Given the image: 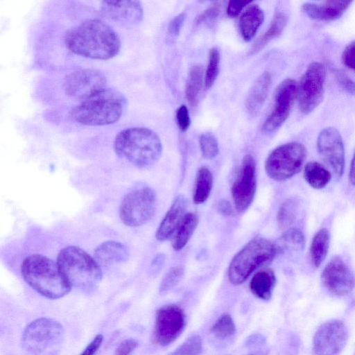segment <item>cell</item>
I'll return each instance as SVG.
<instances>
[{"label": "cell", "instance_id": "obj_36", "mask_svg": "<svg viewBox=\"0 0 355 355\" xmlns=\"http://www.w3.org/2000/svg\"><path fill=\"white\" fill-rule=\"evenodd\" d=\"M199 144L201 153L205 158L211 159L218 154V141L212 133L202 134L200 137Z\"/></svg>", "mask_w": 355, "mask_h": 355}, {"label": "cell", "instance_id": "obj_32", "mask_svg": "<svg viewBox=\"0 0 355 355\" xmlns=\"http://www.w3.org/2000/svg\"><path fill=\"white\" fill-rule=\"evenodd\" d=\"M236 331L234 322L228 313L220 315L211 328V333L220 340L232 338L236 334Z\"/></svg>", "mask_w": 355, "mask_h": 355}, {"label": "cell", "instance_id": "obj_33", "mask_svg": "<svg viewBox=\"0 0 355 355\" xmlns=\"http://www.w3.org/2000/svg\"><path fill=\"white\" fill-rule=\"evenodd\" d=\"M297 210V203L293 199H288L280 206L277 216L279 227L288 229L295 221Z\"/></svg>", "mask_w": 355, "mask_h": 355}, {"label": "cell", "instance_id": "obj_25", "mask_svg": "<svg viewBox=\"0 0 355 355\" xmlns=\"http://www.w3.org/2000/svg\"><path fill=\"white\" fill-rule=\"evenodd\" d=\"M288 21L287 15L284 11L275 13L269 28L254 44L249 54L254 55L260 51L268 42L282 34Z\"/></svg>", "mask_w": 355, "mask_h": 355}, {"label": "cell", "instance_id": "obj_41", "mask_svg": "<svg viewBox=\"0 0 355 355\" xmlns=\"http://www.w3.org/2000/svg\"><path fill=\"white\" fill-rule=\"evenodd\" d=\"M342 61L347 67L355 70V40L347 45L343 50Z\"/></svg>", "mask_w": 355, "mask_h": 355}, {"label": "cell", "instance_id": "obj_37", "mask_svg": "<svg viewBox=\"0 0 355 355\" xmlns=\"http://www.w3.org/2000/svg\"><path fill=\"white\" fill-rule=\"evenodd\" d=\"M184 270L181 267L171 268L164 277L159 287L160 293L164 294L175 288L181 281Z\"/></svg>", "mask_w": 355, "mask_h": 355}, {"label": "cell", "instance_id": "obj_1", "mask_svg": "<svg viewBox=\"0 0 355 355\" xmlns=\"http://www.w3.org/2000/svg\"><path fill=\"white\" fill-rule=\"evenodd\" d=\"M67 49L73 53L94 60H108L118 54L121 41L107 23L88 19L70 28L64 37Z\"/></svg>", "mask_w": 355, "mask_h": 355}, {"label": "cell", "instance_id": "obj_19", "mask_svg": "<svg viewBox=\"0 0 355 355\" xmlns=\"http://www.w3.org/2000/svg\"><path fill=\"white\" fill-rule=\"evenodd\" d=\"M352 1L329 0L321 2H306L302 6V12L309 18L331 21L339 19L349 8Z\"/></svg>", "mask_w": 355, "mask_h": 355}, {"label": "cell", "instance_id": "obj_45", "mask_svg": "<svg viewBox=\"0 0 355 355\" xmlns=\"http://www.w3.org/2000/svg\"><path fill=\"white\" fill-rule=\"evenodd\" d=\"M103 341V336L102 334L96 335L80 355H95L101 347Z\"/></svg>", "mask_w": 355, "mask_h": 355}, {"label": "cell", "instance_id": "obj_38", "mask_svg": "<svg viewBox=\"0 0 355 355\" xmlns=\"http://www.w3.org/2000/svg\"><path fill=\"white\" fill-rule=\"evenodd\" d=\"M220 10V5L218 3H213L196 18L195 24L200 25L213 23L218 17Z\"/></svg>", "mask_w": 355, "mask_h": 355}, {"label": "cell", "instance_id": "obj_46", "mask_svg": "<svg viewBox=\"0 0 355 355\" xmlns=\"http://www.w3.org/2000/svg\"><path fill=\"white\" fill-rule=\"evenodd\" d=\"M217 207L218 212L225 216H230L233 213L232 206L227 200H220Z\"/></svg>", "mask_w": 355, "mask_h": 355}, {"label": "cell", "instance_id": "obj_18", "mask_svg": "<svg viewBox=\"0 0 355 355\" xmlns=\"http://www.w3.org/2000/svg\"><path fill=\"white\" fill-rule=\"evenodd\" d=\"M101 12L106 17L123 24H135L143 17V8L138 1H103Z\"/></svg>", "mask_w": 355, "mask_h": 355}, {"label": "cell", "instance_id": "obj_34", "mask_svg": "<svg viewBox=\"0 0 355 355\" xmlns=\"http://www.w3.org/2000/svg\"><path fill=\"white\" fill-rule=\"evenodd\" d=\"M220 53L217 48L214 47L209 51V62L205 73V85L207 89L214 84L218 75Z\"/></svg>", "mask_w": 355, "mask_h": 355}, {"label": "cell", "instance_id": "obj_28", "mask_svg": "<svg viewBox=\"0 0 355 355\" xmlns=\"http://www.w3.org/2000/svg\"><path fill=\"white\" fill-rule=\"evenodd\" d=\"M204 69L201 65L193 66L188 75L186 83V98L191 106H196L199 101L202 88Z\"/></svg>", "mask_w": 355, "mask_h": 355}, {"label": "cell", "instance_id": "obj_26", "mask_svg": "<svg viewBox=\"0 0 355 355\" xmlns=\"http://www.w3.org/2000/svg\"><path fill=\"white\" fill-rule=\"evenodd\" d=\"M198 218L196 214L187 213L173 234L171 245L175 251L182 250L188 243L197 227Z\"/></svg>", "mask_w": 355, "mask_h": 355}, {"label": "cell", "instance_id": "obj_9", "mask_svg": "<svg viewBox=\"0 0 355 355\" xmlns=\"http://www.w3.org/2000/svg\"><path fill=\"white\" fill-rule=\"evenodd\" d=\"M157 205L155 191L143 186L129 191L119 207L121 221L129 227H139L152 218Z\"/></svg>", "mask_w": 355, "mask_h": 355}, {"label": "cell", "instance_id": "obj_14", "mask_svg": "<svg viewBox=\"0 0 355 355\" xmlns=\"http://www.w3.org/2000/svg\"><path fill=\"white\" fill-rule=\"evenodd\" d=\"M257 189L255 161L250 155H245L232 187V196L235 208L245 211L252 204Z\"/></svg>", "mask_w": 355, "mask_h": 355}, {"label": "cell", "instance_id": "obj_42", "mask_svg": "<svg viewBox=\"0 0 355 355\" xmlns=\"http://www.w3.org/2000/svg\"><path fill=\"white\" fill-rule=\"evenodd\" d=\"M336 78L342 89L349 94L355 95V82L352 79L340 71L336 72Z\"/></svg>", "mask_w": 355, "mask_h": 355}, {"label": "cell", "instance_id": "obj_27", "mask_svg": "<svg viewBox=\"0 0 355 355\" xmlns=\"http://www.w3.org/2000/svg\"><path fill=\"white\" fill-rule=\"evenodd\" d=\"M329 243L330 234L325 228L320 230L313 236L310 248V257L314 267H320L325 260Z\"/></svg>", "mask_w": 355, "mask_h": 355}, {"label": "cell", "instance_id": "obj_12", "mask_svg": "<svg viewBox=\"0 0 355 355\" xmlns=\"http://www.w3.org/2000/svg\"><path fill=\"white\" fill-rule=\"evenodd\" d=\"M106 83V77L101 71L85 69L69 74L64 87L71 97L84 101L105 89Z\"/></svg>", "mask_w": 355, "mask_h": 355}, {"label": "cell", "instance_id": "obj_15", "mask_svg": "<svg viewBox=\"0 0 355 355\" xmlns=\"http://www.w3.org/2000/svg\"><path fill=\"white\" fill-rule=\"evenodd\" d=\"M348 338L347 329L339 320H329L316 331L313 339L315 355H338Z\"/></svg>", "mask_w": 355, "mask_h": 355}, {"label": "cell", "instance_id": "obj_47", "mask_svg": "<svg viewBox=\"0 0 355 355\" xmlns=\"http://www.w3.org/2000/svg\"><path fill=\"white\" fill-rule=\"evenodd\" d=\"M349 180L350 182L355 186V152L350 166Z\"/></svg>", "mask_w": 355, "mask_h": 355}, {"label": "cell", "instance_id": "obj_22", "mask_svg": "<svg viewBox=\"0 0 355 355\" xmlns=\"http://www.w3.org/2000/svg\"><path fill=\"white\" fill-rule=\"evenodd\" d=\"M128 248L121 243L108 241L100 244L94 250V258L101 265L122 262L128 259Z\"/></svg>", "mask_w": 355, "mask_h": 355}, {"label": "cell", "instance_id": "obj_29", "mask_svg": "<svg viewBox=\"0 0 355 355\" xmlns=\"http://www.w3.org/2000/svg\"><path fill=\"white\" fill-rule=\"evenodd\" d=\"M304 177L311 187L320 189L325 187L330 182L331 174L329 171L321 164L316 162H311L306 164Z\"/></svg>", "mask_w": 355, "mask_h": 355}, {"label": "cell", "instance_id": "obj_21", "mask_svg": "<svg viewBox=\"0 0 355 355\" xmlns=\"http://www.w3.org/2000/svg\"><path fill=\"white\" fill-rule=\"evenodd\" d=\"M270 85L271 76L268 71L259 76L252 85L245 100V108L250 116L254 117L259 114Z\"/></svg>", "mask_w": 355, "mask_h": 355}, {"label": "cell", "instance_id": "obj_35", "mask_svg": "<svg viewBox=\"0 0 355 355\" xmlns=\"http://www.w3.org/2000/svg\"><path fill=\"white\" fill-rule=\"evenodd\" d=\"M202 352V338L198 335H193L185 340L171 355H200Z\"/></svg>", "mask_w": 355, "mask_h": 355}, {"label": "cell", "instance_id": "obj_16", "mask_svg": "<svg viewBox=\"0 0 355 355\" xmlns=\"http://www.w3.org/2000/svg\"><path fill=\"white\" fill-rule=\"evenodd\" d=\"M317 146L323 162L337 178H340L345 166V148L339 131L334 127L322 130L318 137Z\"/></svg>", "mask_w": 355, "mask_h": 355}, {"label": "cell", "instance_id": "obj_48", "mask_svg": "<svg viewBox=\"0 0 355 355\" xmlns=\"http://www.w3.org/2000/svg\"><path fill=\"white\" fill-rule=\"evenodd\" d=\"M248 355H263V354H261L260 353H258V352H252V353H250V354H249Z\"/></svg>", "mask_w": 355, "mask_h": 355}, {"label": "cell", "instance_id": "obj_6", "mask_svg": "<svg viewBox=\"0 0 355 355\" xmlns=\"http://www.w3.org/2000/svg\"><path fill=\"white\" fill-rule=\"evenodd\" d=\"M277 243L260 236L250 241L232 259L228 278L234 285L243 284L259 267L272 261L278 253Z\"/></svg>", "mask_w": 355, "mask_h": 355}, {"label": "cell", "instance_id": "obj_40", "mask_svg": "<svg viewBox=\"0 0 355 355\" xmlns=\"http://www.w3.org/2000/svg\"><path fill=\"white\" fill-rule=\"evenodd\" d=\"M185 17V13L181 12L175 16L169 22L167 35L170 38L176 37L179 35L181 28L184 24Z\"/></svg>", "mask_w": 355, "mask_h": 355}, {"label": "cell", "instance_id": "obj_7", "mask_svg": "<svg viewBox=\"0 0 355 355\" xmlns=\"http://www.w3.org/2000/svg\"><path fill=\"white\" fill-rule=\"evenodd\" d=\"M64 339V329L58 321L40 318L32 321L21 336L23 347L32 355H57Z\"/></svg>", "mask_w": 355, "mask_h": 355}, {"label": "cell", "instance_id": "obj_31", "mask_svg": "<svg viewBox=\"0 0 355 355\" xmlns=\"http://www.w3.org/2000/svg\"><path fill=\"white\" fill-rule=\"evenodd\" d=\"M305 239L302 232L297 228H288L279 238L277 243L279 252L284 250L301 251L303 250Z\"/></svg>", "mask_w": 355, "mask_h": 355}, {"label": "cell", "instance_id": "obj_8", "mask_svg": "<svg viewBox=\"0 0 355 355\" xmlns=\"http://www.w3.org/2000/svg\"><path fill=\"white\" fill-rule=\"evenodd\" d=\"M306 157V150L299 142H289L273 150L266 159L267 175L276 181H284L298 173Z\"/></svg>", "mask_w": 355, "mask_h": 355}, {"label": "cell", "instance_id": "obj_24", "mask_svg": "<svg viewBox=\"0 0 355 355\" xmlns=\"http://www.w3.org/2000/svg\"><path fill=\"white\" fill-rule=\"evenodd\" d=\"M263 19L264 13L259 6H248L239 19V29L244 40L250 41L254 37Z\"/></svg>", "mask_w": 355, "mask_h": 355}, {"label": "cell", "instance_id": "obj_5", "mask_svg": "<svg viewBox=\"0 0 355 355\" xmlns=\"http://www.w3.org/2000/svg\"><path fill=\"white\" fill-rule=\"evenodd\" d=\"M57 263L71 286L88 291L94 288L102 279L100 265L79 247L62 249Z\"/></svg>", "mask_w": 355, "mask_h": 355}, {"label": "cell", "instance_id": "obj_20", "mask_svg": "<svg viewBox=\"0 0 355 355\" xmlns=\"http://www.w3.org/2000/svg\"><path fill=\"white\" fill-rule=\"evenodd\" d=\"M186 206L187 201L184 196L175 198L157 230L155 237L157 241H166L173 235L186 214Z\"/></svg>", "mask_w": 355, "mask_h": 355}, {"label": "cell", "instance_id": "obj_44", "mask_svg": "<svg viewBox=\"0 0 355 355\" xmlns=\"http://www.w3.org/2000/svg\"><path fill=\"white\" fill-rule=\"evenodd\" d=\"M251 1L232 0L230 1L227 8V14L230 17L238 16L243 9L249 5Z\"/></svg>", "mask_w": 355, "mask_h": 355}, {"label": "cell", "instance_id": "obj_23", "mask_svg": "<svg viewBox=\"0 0 355 355\" xmlns=\"http://www.w3.org/2000/svg\"><path fill=\"white\" fill-rule=\"evenodd\" d=\"M276 284V277L270 268L262 269L257 272L250 282L251 293L257 298L268 301L272 295Z\"/></svg>", "mask_w": 355, "mask_h": 355}, {"label": "cell", "instance_id": "obj_43", "mask_svg": "<svg viewBox=\"0 0 355 355\" xmlns=\"http://www.w3.org/2000/svg\"><path fill=\"white\" fill-rule=\"evenodd\" d=\"M138 342L134 338L122 341L115 350L114 355H130L137 347Z\"/></svg>", "mask_w": 355, "mask_h": 355}, {"label": "cell", "instance_id": "obj_17", "mask_svg": "<svg viewBox=\"0 0 355 355\" xmlns=\"http://www.w3.org/2000/svg\"><path fill=\"white\" fill-rule=\"evenodd\" d=\"M324 287L332 294L343 296L355 287V276L347 264L338 257L332 258L322 273Z\"/></svg>", "mask_w": 355, "mask_h": 355}, {"label": "cell", "instance_id": "obj_11", "mask_svg": "<svg viewBox=\"0 0 355 355\" xmlns=\"http://www.w3.org/2000/svg\"><path fill=\"white\" fill-rule=\"evenodd\" d=\"M187 323L184 310L177 304H168L157 309L153 341L159 346L174 342L184 330Z\"/></svg>", "mask_w": 355, "mask_h": 355}, {"label": "cell", "instance_id": "obj_30", "mask_svg": "<svg viewBox=\"0 0 355 355\" xmlns=\"http://www.w3.org/2000/svg\"><path fill=\"white\" fill-rule=\"evenodd\" d=\"M213 185V176L209 168L198 169L194 184L193 200L196 204H202L209 198Z\"/></svg>", "mask_w": 355, "mask_h": 355}, {"label": "cell", "instance_id": "obj_10", "mask_svg": "<svg viewBox=\"0 0 355 355\" xmlns=\"http://www.w3.org/2000/svg\"><path fill=\"white\" fill-rule=\"evenodd\" d=\"M326 71L318 62L311 63L297 85L299 109L304 114L313 112L322 102L324 93Z\"/></svg>", "mask_w": 355, "mask_h": 355}, {"label": "cell", "instance_id": "obj_4", "mask_svg": "<svg viewBox=\"0 0 355 355\" xmlns=\"http://www.w3.org/2000/svg\"><path fill=\"white\" fill-rule=\"evenodd\" d=\"M125 103L121 93L106 87L74 107L70 116L76 122L83 125H109L120 119Z\"/></svg>", "mask_w": 355, "mask_h": 355}, {"label": "cell", "instance_id": "obj_13", "mask_svg": "<svg viewBox=\"0 0 355 355\" xmlns=\"http://www.w3.org/2000/svg\"><path fill=\"white\" fill-rule=\"evenodd\" d=\"M297 85L291 78L285 79L278 85L275 94L274 109L262 127L264 132H275L286 121L297 97Z\"/></svg>", "mask_w": 355, "mask_h": 355}, {"label": "cell", "instance_id": "obj_39", "mask_svg": "<svg viewBox=\"0 0 355 355\" xmlns=\"http://www.w3.org/2000/svg\"><path fill=\"white\" fill-rule=\"evenodd\" d=\"M177 123L182 131H186L191 124V119L188 108L182 105L176 110Z\"/></svg>", "mask_w": 355, "mask_h": 355}, {"label": "cell", "instance_id": "obj_2", "mask_svg": "<svg viewBox=\"0 0 355 355\" xmlns=\"http://www.w3.org/2000/svg\"><path fill=\"white\" fill-rule=\"evenodd\" d=\"M114 149L121 158L137 167L145 168L159 159L162 146L159 136L152 130L134 127L124 129L117 134Z\"/></svg>", "mask_w": 355, "mask_h": 355}, {"label": "cell", "instance_id": "obj_3", "mask_svg": "<svg viewBox=\"0 0 355 355\" xmlns=\"http://www.w3.org/2000/svg\"><path fill=\"white\" fill-rule=\"evenodd\" d=\"M21 272L33 289L49 299L62 297L71 288L57 262L43 255L33 254L25 258Z\"/></svg>", "mask_w": 355, "mask_h": 355}]
</instances>
